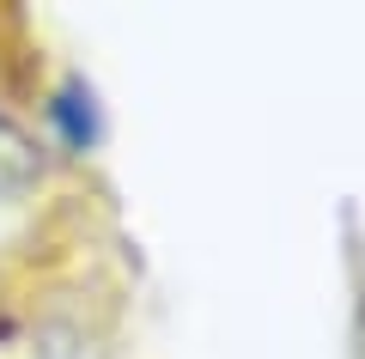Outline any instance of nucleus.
Instances as JSON below:
<instances>
[{
    "mask_svg": "<svg viewBox=\"0 0 365 359\" xmlns=\"http://www.w3.org/2000/svg\"><path fill=\"white\" fill-rule=\"evenodd\" d=\"M43 171H49V146L0 103V201H25L43 183Z\"/></svg>",
    "mask_w": 365,
    "mask_h": 359,
    "instance_id": "f257e3e1",
    "label": "nucleus"
},
{
    "mask_svg": "<svg viewBox=\"0 0 365 359\" xmlns=\"http://www.w3.org/2000/svg\"><path fill=\"white\" fill-rule=\"evenodd\" d=\"M6 323H13V317H6V298H0V335H6Z\"/></svg>",
    "mask_w": 365,
    "mask_h": 359,
    "instance_id": "f03ea898",
    "label": "nucleus"
}]
</instances>
